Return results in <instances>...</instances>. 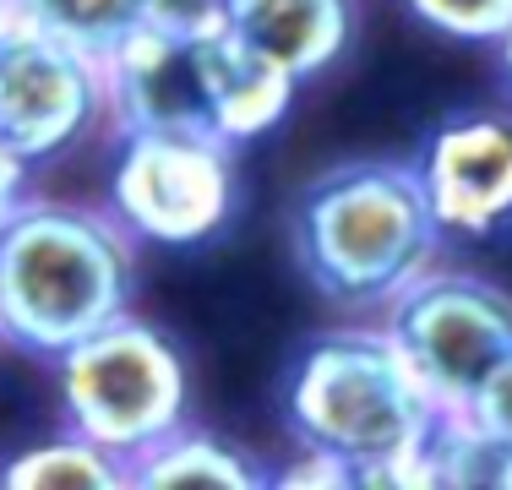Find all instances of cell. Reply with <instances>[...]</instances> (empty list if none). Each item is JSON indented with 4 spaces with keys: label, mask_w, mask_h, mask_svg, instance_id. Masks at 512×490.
Segmentation results:
<instances>
[{
    "label": "cell",
    "mask_w": 512,
    "mask_h": 490,
    "mask_svg": "<svg viewBox=\"0 0 512 490\" xmlns=\"http://www.w3.org/2000/svg\"><path fill=\"white\" fill-rule=\"evenodd\" d=\"M409 11L431 22L436 33H453V39L496 44L512 28V0H409Z\"/></svg>",
    "instance_id": "cell-14"
},
{
    "label": "cell",
    "mask_w": 512,
    "mask_h": 490,
    "mask_svg": "<svg viewBox=\"0 0 512 490\" xmlns=\"http://www.w3.org/2000/svg\"><path fill=\"white\" fill-rule=\"evenodd\" d=\"M262 480L267 474L240 458V447L207 431H186V425L131 463V485L142 490H251Z\"/></svg>",
    "instance_id": "cell-11"
},
{
    "label": "cell",
    "mask_w": 512,
    "mask_h": 490,
    "mask_svg": "<svg viewBox=\"0 0 512 490\" xmlns=\"http://www.w3.org/2000/svg\"><path fill=\"white\" fill-rule=\"evenodd\" d=\"M436 414V398L420 387L387 327L316 333L284 387L289 436L344 463L355 485H404Z\"/></svg>",
    "instance_id": "cell-2"
},
{
    "label": "cell",
    "mask_w": 512,
    "mask_h": 490,
    "mask_svg": "<svg viewBox=\"0 0 512 490\" xmlns=\"http://www.w3.org/2000/svg\"><path fill=\"white\" fill-rule=\"evenodd\" d=\"M137 284V235L104 207L22 202L0 229V338L55 360L115 322Z\"/></svg>",
    "instance_id": "cell-3"
},
{
    "label": "cell",
    "mask_w": 512,
    "mask_h": 490,
    "mask_svg": "<svg viewBox=\"0 0 512 490\" xmlns=\"http://www.w3.org/2000/svg\"><path fill=\"white\" fill-rule=\"evenodd\" d=\"M28 180H33V164L0 137V229H6V218L17 213L22 202H28Z\"/></svg>",
    "instance_id": "cell-16"
},
{
    "label": "cell",
    "mask_w": 512,
    "mask_h": 490,
    "mask_svg": "<svg viewBox=\"0 0 512 490\" xmlns=\"http://www.w3.org/2000/svg\"><path fill=\"white\" fill-rule=\"evenodd\" d=\"M109 115L104 60L11 22L0 33V137L28 164L82 147Z\"/></svg>",
    "instance_id": "cell-8"
},
{
    "label": "cell",
    "mask_w": 512,
    "mask_h": 490,
    "mask_svg": "<svg viewBox=\"0 0 512 490\" xmlns=\"http://www.w3.org/2000/svg\"><path fill=\"white\" fill-rule=\"evenodd\" d=\"M382 327L436 409H469L474 392L512 354V294L480 273L425 267L382 305Z\"/></svg>",
    "instance_id": "cell-6"
},
{
    "label": "cell",
    "mask_w": 512,
    "mask_h": 490,
    "mask_svg": "<svg viewBox=\"0 0 512 490\" xmlns=\"http://www.w3.org/2000/svg\"><path fill=\"white\" fill-rule=\"evenodd\" d=\"M469 414H474V420H480L496 441H502L507 452H512V354H507V360L491 371V382L474 392Z\"/></svg>",
    "instance_id": "cell-15"
},
{
    "label": "cell",
    "mask_w": 512,
    "mask_h": 490,
    "mask_svg": "<svg viewBox=\"0 0 512 490\" xmlns=\"http://www.w3.org/2000/svg\"><path fill=\"white\" fill-rule=\"evenodd\" d=\"M240 196L235 147L191 131H120L109 213L137 240L202 245L229 224Z\"/></svg>",
    "instance_id": "cell-7"
},
{
    "label": "cell",
    "mask_w": 512,
    "mask_h": 490,
    "mask_svg": "<svg viewBox=\"0 0 512 490\" xmlns=\"http://www.w3.org/2000/svg\"><path fill=\"white\" fill-rule=\"evenodd\" d=\"M442 240L420 169L398 158L333 164L295 202V256L344 311H382L436 262Z\"/></svg>",
    "instance_id": "cell-4"
},
{
    "label": "cell",
    "mask_w": 512,
    "mask_h": 490,
    "mask_svg": "<svg viewBox=\"0 0 512 490\" xmlns=\"http://www.w3.org/2000/svg\"><path fill=\"white\" fill-rule=\"evenodd\" d=\"M306 463H295L289 474H278V485H355V474L344 463L322 458V452H300Z\"/></svg>",
    "instance_id": "cell-17"
},
{
    "label": "cell",
    "mask_w": 512,
    "mask_h": 490,
    "mask_svg": "<svg viewBox=\"0 0 512 490\" xmlns=\"http://www.w3.org/2000/svg\"><path fill=\"white\" fill-rule=\"evenodd\" d=\"M11 22H17V11H11V0H0V33H6Z\"/></svg>",
    "instance_id": "cell-19"
},
{
    "label": "cell",
    "mask_w": 512,
    "mask_h": 490,
    "mask_svg": "<svg viewBox=\"0 0 512 490\" xmlns=\"http://www.w3.org/2000/svg\"><path fill=\"white\" fill-rule=\"evenodd\" d=\"M109 120L120 131H191L246 147L278 126L300 82L251 55L213 0H164L104 60Z\"/></svg>",
    "instance_id": "cell-1"
},
{
    "label": "cell",
    "mask_w": 512,
    "mask_h": 490,
    "mask_svg": "<svg viewBox=\"0 0 512 490\" xmlns=\"http://www.w3.org/2000/svg\"><path fill=\"white\" fill-rule=\"evenodd\" d=\"M496 44H502V71H507V88H512V28H507Z\"/></svg>",
    "instance_id": "cell-18"
},
{
    "label": "cell",
    "mask_w": 512,
    "mask_h": 490,
    "mask_svg": "<svg viewBox=\"0 0 512 490\" xmlns=\"http://www.w3.org/2000/svg\"><path fill=\"white\" fill-rule=\"evenodd\" d=\"M414 169L442 235L496 240L512 229V115L496 109L447 115L425 137Z\"/></svg>",
    "instance_id": "cell-9"
},
{
    "label": "cell",
    "mask_w": 512,
    "mask_h": 490,
    "mask_svg": "<svg viewBox=\"0 0 512 490\" xmlns=\"http://www.w3.org/2000/svg\"><path fill=\"white\" fill-rule=\"evenodd\" d=\"M0 485L17 490H126L131 485V463L115 458L109 447H99L93 436L66 431L55 441L17 452L0 469Z\"/></svg>",
    "instance_id": "cell-13"
},
{
    "label": "cell",
    "mask_w": 512,
    "mask_h": 490,
    "mask_svg": "<svg viewBox=\"0 0 512 490\" xmlns=\"http://www.w3.org/2000/svg\"><path fill=\"white\" fill-rule=\"evenodd\" d=\"M55 376L71 431L93 436L126 463L175 436L191 409V376L180 349L126 311L55 354Z\"/></svg>",
    "instance_id": "cell-5"
},
{
    "label": "cell",
    "mask_w": 512,
    "mask_h": 490,
    "mask_svg": "<svg viewBox=\"0 0 512 490\" xmlns=\"http://www.w3.org/2000/svg\"><path fill=\"white\" fill-rule=\"evenodd\" d=\"M213 11L251 55L295 82L327 71L355 39V0H213Z\"/></svg>",
    "instance_id": "cell-10"
},
{
    "label": "cell",
    "mask_w": 512,
    "mask_h": 490,
    "mask_svg": "<svg viewBox=\"0 0 512 490\" xmlns=\"http://www.w3.org/2000/svg\"><path fill=\"white\" fill-rule=\"evenodd\" d=\"M164 0H11L22 28L82 49L93 60H109Z\"/></svg>",
    "instance_id": "cell-12"
}]
</instances>
